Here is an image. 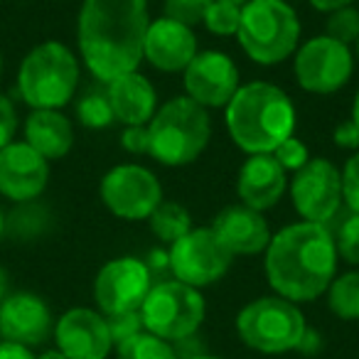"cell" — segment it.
Segmentation results:
<instances>
[{
  "label": "cell",
  "instance_id": "obj_1",
  "mask_svg": "<svg viewBox=\"0 0 359 359\" xmlns=\"http://www.w3.org/2000/svg\"><path fill=\"white\" fill-rule=\"evenodd\" d=\"M148 27L145 0H84L76 42L86 69L106 84L135 72L143 62Z\"/></svg>",
  "mask_w": 359,
  "mask_h": 359
},
{
  "label": "cell",
  "instance_id": "obj_2",
  "mask_svg": "<svg viewBox=\"0 0 359 359\" xmlns=\"http://www.w3.org/2000/svg\"><path fill=\"white\" fill-rule=\"evenodd\" d=\"M337 259L334 236L325 224H288L266 246V280L290 303H313L337 276Z\"/></svg>",
  "mask_w": 359,
  "mask_h": 359
},
{
  "label": "cell",
  "instance_id": "obj_3",
  "mask_svg": "<svg viewBox=\"0 0 359 359\" xmlns=\"http://www.w3.org/2000/svg\"><path fill=\"white\" fill-rule=\"evenodd\" d=\"M226 130L244 153H273L295 130V106L280 86L251 81L226 104Z\"/></svg>",
  "mask_w": 359,
  "mask_h": 359
},
{
  "label": "cell",
  "instance_id": "obj_4",
  "mask_svg": "<svg viewBox=\"0 0 359 359\" xmlns=\"http://www.w3.org/2000/svg\"><path fill=\"white\" fill-rule=\"evenodd\" d=\"M79 60L67 45L47 40L35 45L18 69V94L32 111H62L79 86Z\"/></svg>",
  "mask_w": 359,
  "mask_h": 359
},
{
  "label": "cell",
  "instance_id": "obj_5",
  "mask_svg": "<svg viewBox=\"0 0 359 359\" xmlns=\"http://www.w3.org/2000/svg\"><path fill=\"white\" fill-rule=\"evenodd\" d=\"M150 155L158 163L180 168L202 155L212 135V121L207 109L190 99L177 96L155 111L148 123Z\"/></svg>",
  "mask_w": 359,
  "mask_h": 359
},
{
  "label": "cell",
  "instance_id": "obj_6",
  "mask_svg": "<svg viewBox=\"0 0 359 359\" xmlns=\"http://www.w3.org/2000/svg\"><path fill=\"white\" fill-rule=\"evenodd\" d=\"M236 337L266 357L295 352L308 330L303 310L280 295H261L246 303L234 320Z\"/></svg>",
  "mask_w": 359,
  "mask_h": 359
},
{
  "label": "cell",
  "instance_id": "obj_7",
  "mask_svg": "<svg viewBox=\"0 0 359 359\" xmlns=\"http://www.w3.org/2000/svg\"><path fill=\"white\" fill-rule=\"evenodd\" d=\"M236 40L251 62L278 65L298 50L300 20L285 0H249L241 8Z\"/></svg>",
  "mask_w": 359,
  "mask_h": 359
},
{
  "label": "cell",
  "instance_id": "obj_8",
  "mask_svg": "<svg viewBox=\"0 0 359 359\" xmlns=\"http://www.w3.org/2000/svg\"><path fill=\"white\" fill-rule=\"evenodd\" d=\"M205 318V295L192 285L180 283L175 278L153 283L150 293L145 295L143 305H140V320H143L145 332L155 334L170 344L195 337Z\"/></svg>",
  "mask_w": 359,
  "mask_h": 359
},
{
  "label": "cell",
  "instance_id": "obj_9",
  "mask_svg": "<svg viewBox=\"0 0 359 359\" xmlns=\"http://www.w3.org/2000/svg\"><path fill=\"white\" fill-rule=\"evenodd\" d=\"M170 271L175 280L202 290L224 278L234 256L217 239L212 226L187 231L180 241L170 246Z\"/></svg>",
  "mask_w": 359,
  "mask_h": 359
},
{
  "label": "cell",
  "instance_id": "obj_10",
  "mask_svg": "<svg viewBox=\"0 0 359 359\" xmlns=\"http://www.w3.org/2000/svg\"><path fill=\"white\" fill-rule=\"evenodd\" d=\"M101 202L118 219L143 222L163 202V187L143 165H116L101 180Z\"/></svg>",
  "mask_w": 359,
  "mask_h": 359
},
{
  "label": "cell",
  "instance_id": "obj_11",
  "mask_svg": "<svg viewBox=\"0 0 359 359\" xmlns=\"http://www.w3.org/2000/svg\"><path fill=\"white\" fill-rule=\"evenodd\" d=\"M153 288V273L145 261L135 256H118L106 261L94 278L96 310L106 318L121 313H135Z\"/></svg>",
  "mask_w": 359,
  "mask_h": 359
},
{
  "label": "cell",
  "instance_id": "obj_12",
  "mask_svg": "<svg viewBox=\"0 0 359 359\" xmlns=\"http://www.w3.org/2000/svg\"><path fill=\"white\" fill-rule=\"evenodd\" d=\"M354 69L352 52L347 45L327 35L313 37L295 50V79L300 89L327 96L339 91L349 81Z\"/></svg>",
  "mask_w": 359,
  "mask_h": 359
},
{
  "label": "cell",
  "instance_id": "obj_13",
  "mask_svg": "<svg viewBox=\"0 0 359 359\" xmlns=\"http://www.w3.org/2000/svg\"><path fill=\"white\" fill-rule=\"evenodd\" d=\"M290 197L303 222L327 224L342 205V172L325 158H310L290 182Z\"/></svg>",
  "mask_w": 359,
  "mask_h": 359
},
{
  "label": "cell",
  "instance_id": "obj_14",
  "mask_svg": "<svg viewBox=\"0 0 359 359\" xmlns=\"http://www.w3.org/2000/svg\"><path fill=\"white\" fill-rule=\"evenodd\" d=\"M52 339L67 359H109L114 352L106 315L84 305L69 308L55 320Z\"/></svg>",
  "mask_w": 359,
  "mask_h": 359
},
{
  "label": "cell",
  "instance_id": "obj_15",
  "mask_svg": "<svg viewBox=\"0 0 359 359\" xmlns=\"http://www.w3.org/2000/svg\"><path fill=\"white\" fill-rule=\"evenodd\" d=\"M55 332V315L47 300L32 290H13L0 303V339L22 347H42Z\"/></svg>",
  "mask_w": 359,
  "mask_h": 359
},
{
  "label": "cell",
  "instance_id": "obj_16",
  "mask_svg": "<svg viewBox=\"0 0 359 359\" xmlns=\"http://www.w3.org/2000/svg\"><path fill=\"white\" fill-rule=\"evenodd\" d=\"M50 182V160L25 140H13L0 150V197L13 205L40 200Z\"/></svg>",
  "mask_w": 359,
  "mask_h": 359
},
{
  "label": "cell",
  "instance_id": "obj_17",
  "mask_svg": "<svg viewBox=\"0 0 359 359\" xmlns=\"http://www.w3.org/2000/svg\"><path fill=\"white\" fill-rule=\"evenodd\" d=\"M239 89V69L224 52L205 50L185 69V91L202 109H222Z\"/></svg>",
  "mask_w": 359,
  "mask_h": 359
},
{
  "label": "cell",
  "instance_id": "obj_18",
  "mask_svg": "<svg viewBox=\"0 0 359 359\" xmlns=\"http://www.w3.org/2000/svg\"><path fill=\"white\" fill-rule=\"evenodd\" d=\"M197 55V37L192 27L168 18L150 22L145 32L143 57L160 72H185Z\"/></svg>",
  "mask_w": 359,
  "mask_h": 359
},
{
  "label": "cell",
  "instance_id": "obj_19",
  "mask_svg": "<svg viewBox=\"0 0 359 359\" xmlns=\"http://www.w3.org/2000/svg\"><path fill=\"white\" fill-rule=\"evenodd\" d=\"M217 239L229 249L231 256H256L271 244V229L264 215L246 205L226 207L212 222Z\"/></svg>",
  "mask_w": 359,
  "mask_h": 359
},
{
  "label": "cell",
  "instance_id": "obj_20",
  "mask_svg": "<svg viewBox=\"0 0 359 359\" xmlns=\"http://www.w3.org/2000/svg\"><path fill=\"white\" fill-rule=\"evenodd\" d=\"M285 187H288L285 170L271 153L249 155L239 170V180H236L241 205L256 212L271 210L283 197Z\"/></svg>",
  "mask_w": 359,
  "mask_h": 359
},
{
  "label": "cell",
  "instance_id": "obj_21",
  "mask_svg": "<svg viewBox=\"0 0 359 359\" xmlns=\"http://www.w3.org/2000/svg\"><path fill=\"white\" fill-rule=\"evenodd\" d=\"M106 96H109L114 118L123 126H148L158 111L155 109L158 96H155L153 84L138 72H128L109 81Z\"/></svg>",
  "mask_w": 359,
  "mask_h": 359
},
{
  "label": "cell",
  "instance_id": "obj_22",
  "mask_svg": "<svg viewBox=\"0 0 359 359\" xmlns=\"http://www.w3.org/2000/svg\"><path fill=\"white\" fill-rule=\"evenodd\" d=\"M22 135L30 148H35L45 160H62L74 145V126L62 111L40 109L30 111L22 126Z\"/></svg>",
  "mask_w": 359,
  "mask_h": 359
},
{
  "label": "cell",
  "instance_id": "obj_23",
  "mask_svg": "<svg viewBox=\"0 0 359 359\" xmlns=\"http://www.w3.org/2000/svg\"><path fill=\"white\" fill-rule=\"evenodd\" d=\"M148 222H150L153 234L158 236L163 244H170V246L182 239L187 231L195 229V226H192L190 212H187L185 207L177 205V202H165V200L155 207V212L150 215Z\"/></svg>",
  "mask_w": 359,
  "mask_h": 359
},
{
  "label": "cell",
  "instance_id": "obj_24",
  "mask_svg": "<svg viewBox=\"0 0 359 359\" xmlns=\"http://www.w3.org/2000/svg\"><path fill=\"white\" fill-rule=\"evenodd\" d=\"M47 224H50V212H47V207L37 205V200L15 205V210L6 215V236L30 241L45 234Z\"/></svg>",
  "mask_w": 359,
  "mask_h": 359
},
{
  "label": "cell",
  "instance_id": "obj_25",
  "mask_svg": "<svg viewBox=\"0 0 359 359\" xmlns=\"http://www.w3.org/2000/svg\"><path fill=\"white\" fill-rule=\"evenodd\" d=\"M327 308L334 318L354 323L359 320V271L334 276L327 288Z\"/></svg>",
  "mask_w": 359,
  "mask_h": 359
},
{
  "label": "cell",
  "instance_id": "obj_26",
  "mask_svg": "<svg viewBox=\"0 0 359 359\" xmlns=\"http://www.w3.org/2000/svg\"><path fill=\"white\" fill-rule=\"evenodd\" d=\"M114 352L116 359H180L172 344L145 332V330L135 334V337L116 344Z\"/></svg>",
  "mask_w": 359,
  "mask_h": 359
},
{
  "label": "cell",
  "instance_id": "obj_27",
  "mask_svg": "<svg viewBox=\"0 0 359 359\" xmlns=\"http://www.w3.org/2000/svg\"><path fill=\"white\" fill-rule=\"evenodd\" d=\"M76 118H79L81 126L86 128H109L114 123V111H111L109 96L106 94H86L79 99L76 104Z\"/></svg>",
  "mask_w": 359,
  "mask_h": 359
},
{
  "label": "cell",
  "instance_id": "obj_28",
  "mask_svg": "<svg viewBox=\"0 0 359 359\" xmlns=\"http://www.w3.org/2000/svg\"><path fill=\"white\" fill-rule=\"evenodd\" d=\"M210 6L212 0H165V18L180 22V25L195 27L205 22Z\"/></svg>",
  "mask_w": 359,
  "mask_h": 359
},
{
  "label": "cell",
  "instance_id": "obj_29",
  "mask_svg": "<svg viewBox=\"0 0 359 359\" xmlns=\"http://www.w3.org/2000/svg\"><path fill=\"white\" fill-rule=\"evenodd\" d=\"M239 20H241V8L229 6V3H217L212 0L210 11L205 15V27L215 35H234L239 30Z\"/></svg>",
  "mask_w": 359,
  "mask_h": 359
},
{
  "label": "cell",
  "instance_id": "obj_30",
  "mask_svg": "<svg viewBox=\"0 0 359 359\" xmlns=\"http://www.w3.org/2000/svg\"><path fill=\"white\" fill-rule=\"evenodd\" d=\"M327 37L342 42L349 47V42L359 40V11L352 6L339 8V11L330 13L327 20Z\"/></svg>",
  "mask_w": 359,
  "mask_h": 359
},
{
  "label": "cell",
  "instance_id": "obj_31",
  "mask_svg": "<svg viewBox=\"0 0 359 359\" xmlns=\"http://www.w3.org/2000/svg\"><path fill=\"white\" fill-rule=\"evenodd\" d=\"M334 236V249L337 256L344 259L347 264L359 266V215H349L347 219L339 224L337 234Z\"/></svg>",
  "mask_w": 359,
  "mask_h": 359
},
{
  "label": "cell",
  "instance_id": "obj_32",
  "mask_svg": "<svg viewBox=\"0 0 359 359\" xmlns=\"http://www.w3.org/2000/svg\"><path fill=\"white\" fill-rule=\"evenodd\" d=\"M271 155H273V158L278 160L280 168H283V170H290V172H298V170L303 168V165L310 160L308 145H305L300 138H295V135L285 138L283 143H280L278 148H276Z\"/></svg>",
  "mask_w": 359,
  "mask_h": 359
},
{
  "label": "cell",
  "instance_id": "obj_33",
  "mask_svg": "<svg viewBox=\"0 0 359 359\" xmlns=\"http://www.w3.org/2000/svg\"><path fill=\"white\" fill-rule=\"evenodd\" d=\"M109 320V330H111V339H114V347L126 339L135 337L138 332H143V320H140V310L135 313H121V315H111Z\"/></svg>",
  "mask_w": 359,
  "mask_h": 359
},
{
  "label": "cell",
  "instance_id": "obj_34",
  "mask_svg": "<svg viewBox=\"0 0 359 359\" xmlns=\"http://www.w3.org/2000/svg\"><path fill=\"white\" fill-rule=\"evenodd\" d=\"M342 200L347 202L349 212L359 215V150L344 163L342 170Z\"/></svg>",
  "mask_w": 359,
  "mask_h": 359
},
{
  "label": "cell",
  "instance_id": "obj_35",
  "mask_svg": "<svg viewBox=\"0 0 359 359\" xmlns=\"http://www.w3.org/2000/svg\"><path fill=\"white\" fill-rule=\"evenodd\" d=\"M18 126H20V121H18L15 104H13L11 96L0 94V150L15 140Z\"/></svg>",
  "mask_w": 359,
  "mask_h": 359
},
{
  "label": "cell",
  "instance_id": "obj_36",
  "mask_svg": "<svg viewBox=\"0 0 359 359\" xmlns=\"http://www.w3.org/2000/svg\"><path fill=\"white\" fill-rule=\"evenodd\" d=\"M121 145H123L128 153L143 155L150 153V135L148 126H126L123 135H121Z\"/></svg>",
  "mask_w": 359,
  "mask_h": 359
},
{
  "label": "cell",
  "instance_id": "obj_37",
  "mask_svg": "<svg viewBox=\"0 0 359 359\" xmlns=\"http://www.w3.org/2000/svg\"><path fill=\"white\" fill-rule=\"evenodd\" d=\"M334 145L342 150H359V128L354 126V121H344L334 128V135H332Z\"/></svg>",
  "mask_w": 359,
  "mask_h": 359
},
{
  "label": "cell",
  "instance_id": "obj_38",
  "mask_svg": "<svg viewBox=\"0 0 359 359\" xmlns=\"http://www.w3.org/2000/svg\"><path fill=\"white\" fill-rule=\"evenodd\" d=\"M323 347H325L323 334L308 325V330H305L303 339H300V344H298V349H295V352L303 354V357H318V354L323 352Z\"/></svg>",
  "mask_w": 359,
  "mask_h": 359
},
{
  "label": "cell",
  "instance_id": "obj_39",
  "mask_svg": "<svg viewBox=\"0 0 359 359\" xmlns=\"http://www.w3.org/2000/svg\"><path fill=\"white\" fill-rule=\"evenodd\" d=\"M0 359H37V354H35V349H30V347L0 339Z\"/></svg>",
  "mask_w": 359,
  "mask_h": 359
},
{
  "label": "cell",
  "instance_id": "obj_40",
  "mask_svg": "<svg viewBox=\"0 0 359 359\" xmlns=\"http://www.w3.org/2000/svg\"><path fill=\"white\" fill-rule=\"evenodd\" d=\"M145 266L150 269V273H153V271L170 269V254L165 249H153L148 254V259H145Z\"/></svg>",
  "mask_w": 359,
  "mask_h": 359
},
{
  "label": "cell",
  "instance_id": "obj_41",
  "mask_svg": "<svg viewBox=\"0 0 359 359\" xmlns=\"http://www.w3.org/2000/svg\"><path fill=\"white\" fill-rule=\"evenodd\" d=\"M352 3L354 0H310V6L320 13H334V11H339V8L352 6Z\"/></svg>",
  "mask_w": 359,
  "mask_h": 359
},
{
  "label": "cell",
  "instance_id": "obj_42",
  "mask_svg": "<svg viewBox=\"0 0 359 359\" xmlns=\"http://www.w3.org/2000/svg\"><path fill=\"white\" fill-rule=\"evenodd\" d=\"M8 293H11V278H8L6 269H0V303L6 300Z\"/></svg>",
  "mask_w": 359,
  "mask_h": 359
},
{
  "label": "cell",
  "instance_id": "obj_43",
  "mask_svg": "<svg viewBox=\"0 0 359 359\" xmlns=\"http://www.w3.org/2000/svg\"><path fill=\"white\" fill-rule=\"evenodd\" d=\"M37 359H67V357L57 347H52V349H45V352L37 354Z\"/></svg>",
  "mask_w": 359,
  "mask_h": 359
},
{
  "label": "cell",
  "instance_id": "obj_44",
  "mask_svg": "<svg viewBox=\"0 0 359 359\" xmlns=\"http://www.w3.org/2000/svg\"><path fill=\"white\" fill-rule=\"evenodd\" d=\"M352 121L359 128V91H357V96H354V104H352Z\"/></svg>",
  "mask_w": 359,
  "mask_h": 359
},
{
  "label": "cell",
  "instance_id": "obj_45",
  "mask_svg": "<svg viewBox=\"0 0 359 359\" xmlns=\"http://www.w3.org/2000/svg\"><path fill=\"white\" fill-rule=\"evenodd\" d=\"M185 359H224V357H217V354L202 352V354H195V357H185Z\"/></svg>",
  "mask_w": 359,
  "mask_h": 359
},
{
  "label": "cell",
  "instance_id": "obj_46",
  "mask_svg": "<svg viewBox=\"0 0 359 359\" xmlns=\"http://www.w3.org/2000/svg\"><path fill=\"white\" fill-rule=\"evenodd\" d=\"M6 236V212H3V207H0V239Z\"/></svg>",
  "mask_w": 359,
  "mask_h": 359
},
{
  "label": "cell",
  "instance_id": "obj_47",
  "mask_svg": "<svg viewBox=\"0 0 359 359\" xmlns=\"http://www.w3.org/2000/svg\"><path fill=\"white\" fill-rule=\"evenodd\" d=\"M217 3H229V6H236V8H244L249 0H217Z\"/></svg>",
  "mask_w": 359,
  "mask_h": 359
},
{
  "label": "cell",
  "instance_id": "obj_48",
  "mask_svg": "<svg viewBox=\"0 0 359 359\" xmlns=\"http://www.w3.org/2000/svg\"><path fill=\"white\" fill-rule=\"evenodd\" d=\"M0 76H3V52H0Z\"/></svg>",
  "mask_w": 359,
  "mask_h": 359
},
{
  "label": "cell",
  "instance_id": "obj_49",
  "mask_svg": "<svg viewBox=\"0 0 359 359\" xmlns=\"http://www.w3.org/2000/svg\"><path fill=\"white\" fill-rule=\"evenodd\" d=\"M357 57H359V40H357Z\"/></svg>",
  "mask_w": 359,
  "mask_h": 359
}]
</instances>
